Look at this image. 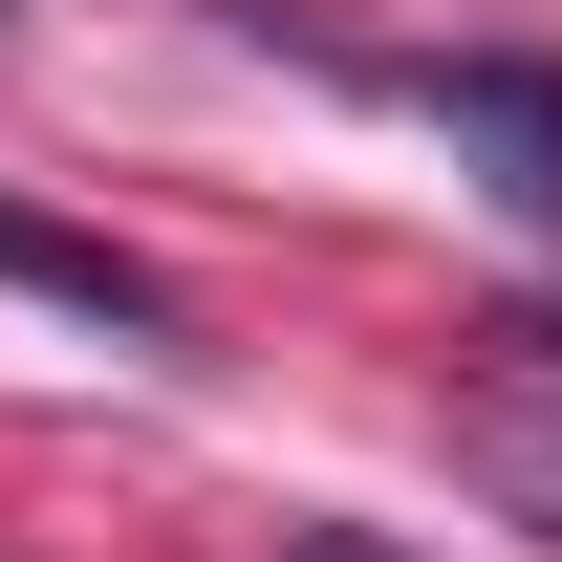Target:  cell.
<instances>
[{
  "instance_id": "obj_1",
  "label": "cell",
  "mask_w": 562,
  "mask_h": 562,
  "mask_svg": "<svg viewBox=\"0 0 562 562\" xmlns=\"http://www.w3.org/2000/svg\"><path fill=\"white\" fill-rule=\"evenodd\" d=\"M432 131H454V173H476L497 216H541V238H562V66H541V44L432 66Z\"/></svg>"
},
{
  "instance_id": "obj_3",
  "label": "cell",
  "mask_w": 562,
  "mask_h": 562,
  "mask_svg": "<svg viewBox=\"0 0 562 562\" xmlns=\"http://www.w3.org/2000/svg\"><path fill=\"white\" fill-rule=\"evenodd\" d=\"M454 454H476V476H497V497H519V519L562 541V412H541V390H497V412L454 432Z\"/></svg>"
},
{
  "instance_id": "obj_2",
  "label": "cell",
  "mask_w": 562,
  "mask_h": 562,
  "mask_svg": "<svg viewBox=\"0 0 562 562\" xmlns=\"http://www.w3.org/2000/svg\"><path fill=\"white\" fill-rule=\"evenodd\" d=\"M0 281H22V303H66V325H109V347H173V281L109 260V238H66V216H0Z\"/></svg>"
},
{
  "instance_id": "obj_4",
  "label": "cell",
  "mask_w": 562,
  "mask_h": 562,
  "mask_svg": "<svg viewBox=\"0 0 562 562\" xmlns=\"http://www.w3.org/2000/svg\"><path fill=\"white\" fill-rule=\"evenodd\" d=\"M303 562H390V541H303Z\"/></svg>"
}]
</instances>
